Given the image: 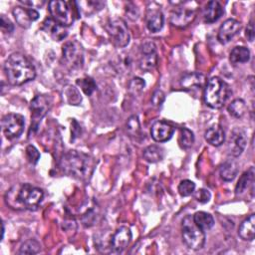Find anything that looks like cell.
Listing matches in <instances>:
<instances>
[{
  "label": "cell",
  "mask_w": 255,
  "mask_h": 255,
  "mask_svg": "<svg viewBox=\"0 0 255 255\" xmlns=\"http://www.w3.org/2000/svg\"><path fill=\"white\" fill-rule=\"evenodd\" d=\"M3 235H4V224L2 223V238H3Z\"/></svg>",
  "instance_id": "7bdbcfd3"
},
{
  "label": "cell",
  "mask_w": 255,
  "mask_h": 255,
  "mask_svg": "<svg viewBox=\"0 0 255 255\" xmlns=\"http://www.w3.org/2000/svg\"><path fill=\"white\" fill-rule=\"evenodd\" d=\"M254 168L250 167L247 171H245L239 178L236 186H235V193L236 194H241L243 193L248 187L249 185L253 182L254 179Z\"/></svg>",
  "instance_id": "83f0119b"
},
{
  "label": "cell",
  "mask_w": 255,
  "mask_h": 255,
  "mask_svg": "<svg viewBox=\"0 0 255 255\" xmlns=\"http://www.w3.org/2000/svg\"><path fill=\"white\" fill-rule=\"evenodd\" d=\"M241 29V23L236 19H227L219 27L217 33V39L220 43H228Z\"/></svg>",
  "instance_id": "5bb4252c"
},
{
  "label": "cell",
  "mask_w": 255,
  "mask_h": 255,
  "mask_svg": "<svg viewBox=\"0 0 255 255\" xmlns=\"http://www.w3.org/2000/svg\"><path fill=\"white\" fill-rule=\"evenodd\" d=\"M131 239V231L126 226H122L111 237V249L115 252H122L127 248Z\"/></svg>",
  "instance_id": "9a60e30c"
},
{
  "label": "cell",
  "mask_w": 255,
  "mask_h": 255,
  "mask_svg": "<svg viewBox=\"0 0 255 255\" xmlns=\"http://www.w3.org/2000/svg\"><path fill=\"white\" fill-rule=\"evenodd\" d=\"M186 5L187 2L181 3V6L175 7V9L170 13V23L173 26L184 28L194 20L196 16L195 9Z\"/></svg>",
  "instance_id": "30bf717a"
},
{
  "label": "cell",
  "mask_w": 255,
  "mask_h": 255,
  "mask_svg": "<svg viewBox=\"0 0 255 255\" xmlns=\"http://www.w3.org/2000/svg\"><path fill=\"white\" fill-rule=\"evenodd\" d=\"M49 107H50L49 100L47 99V97H45L43 95L36 96L31 101L30 109H31V117L33 120L31 128H37L39 123L41 122L43 117L47 114Z\"/></svg>",
  "instance_id": "8fae6325"
},
{
  "label": "cell",
  "mask_w": 255,
  "mask_h": 255,
  "mask_svg": "<svg viewBox=\"0 0 255 255\" xmlns=\"http://www.w3.org/2000/svg\"><path fill=\"white\" fill-rule=\"evenodd\" d=\"M164 156L163 148L158 145H148L143 150V157L146 161L154 163L160 161Z\"/></svg>",
  "instance_id": "484cf974"
},
{
  "label": "cell",
  "mask_w": 255,
  "mask_h": 255,
  "mask_svg": "<svg viewBox=\"0 0 255 255\" xmlns=\"http://www.w3.org/2000/svg\"><path fill=\"white\" fill-rule=\"evenodd\" d=\"M48 6H49V12L54 21H56L57 23H59L64 27H67L73 24L74 14L68 2L53 0L49 2Z\"/></svg>",
  "instance_id": "52a82bcc"
},
{
  "label": "cell",
  "mask_w": 255,
  "mask_h": 255,
  "mask_svg": "<svg viewBox=\"0 0 255 255\" xmlns=\"http://www.w3.org/2000/svg\"><path fill=\"white\" fill-rule=\"evenodd\" d=\"M250 59V51L246 47H235L231 50L229 60L232 64H242L248 62Z\"/></svg>",
  "instance_id": "d4e9b609"
},
{
  "label": "cell",
  "mask_w": 255,
  "mask_h": 255,
  "mask_svg": "<svg viewBox=\"0 0 255 255\" xmlns=\"http://www.w3.org/2000/svg\"><path fill=\"white\" fill-rule=\"evenodd\" d=\"M144 86H145V83H144V81L141 78L134 77L128 83V91L131 94H135L136 95V94L140 93L143 90Z\"/></svg>",
  "instance_id": "d590c367"
},
{
  "label": "cell",
  "mask_w": 255,
  "mask_h": 255,
  "mask_svg": "<svg viewBox=\"0 0 255 255\" xmlns=\"http://www.w3.org/2000/svg\"><path fill=\"white\" fill-rule=\"evenodd\" d=\"M194 142V135L193 132L188 128H181L180 130V137L179 143L183 148H189Z\"/></svg>",
  "instance_id": "d6a6232c"
},
{
  "label": "cell",
  "mask_w": 255,
  "mask_h": 255,
  "mask_svg": "<svg viewBox=\"0 0 255 255\" xmlns=\"http://www.w3.org/2000/svg\"><path fill=\"white\" fill-rule=\"evenodd\" d=\"M174 132V128L163 121L155 122L150 128L151 137L157 142H163L168 140Z\"/></svg>",
  "instance_id": "e0dca14e"
},
{
  "label": "cell",
  "mask_w": 255,
  "mask_h": 255,
  "mask_svg": "<svg viewBox=\"0 0 255 255\" xmlns=\"http://www.w3.org/2000/svg\"><path fill=\"white\" fill-rule=\"evenodd\" d=\"M130 64H131V61H130V58L128 55H120V58H119V61L117 63V66L118 68L120 69V71H127L128 70V68L130 67Z\"/></svg>",
  "instance_id": "74e56055"
},
{
  "label": "cell",
  "mask_w": 255,
  "mask_h": 255,
  "mask_svg": "<svg viewBox=\"0 0 255 255\" xmlns=\"http://www.w3.org/2000/svg\"><path fill=\"white\" fill-rule=\"evenodd\" d=\"M26 155H27L28 160L33 164L37 163L40 158V153H39L38 149L32 144H30L26 147Z\"/></svg>",
  "instance_id": "8d00e7d4"
},
{
  "label": "cell",
  "mask_w": 255,
  "mask_h": 255,
  "mask_svg": "<svg viewBox=\"0 0 255 255\" xmlns=\"http://www.w3.org/2000/svg\"><path fill=\"white\" fill-rule=\"evenodd\" d=\"M238 235L245 241H252L255 237V216L250 214L242 221L238 229Z\"/></svg>",
  "instance_id": "7402d4cb"
},
{
  "label": "cell",
  "mask_w": 255,
  "mask_h": 255,
  "mask_svg": "<svg viewBox=\"0 0 255 255\" xmlns=\"http://www.w3.org/2000/svg\"><path fill=\"white\" fill-rule=\"evenodd\" d=\"M205 83V77L200 73H187L182 76L180 85L184 90L200 89Z\"/></svg>",
  "instance_id": "ffe728a7"
},
{
  "label": "cell",
  "mask_w": 255,
  "mask_h": 255,
  "mask_svg": "<svg viewBox=\"0 0 255 255\" xmlns=\"http://www.w3.org/2000/svg\"><path fill=\"white\" fill-rule=\"evenodd\" d=\"M4 72L8 82L13 86L23 85L36 77L35 67L21 53H13L6 59Z\"/></svg>",
  "instance_id": "3957f363"
},
{
  "label": "cell",
  "mask_w": 255,
  "mask_h": 255,
  "mask_svg": "<svg viewBox=\"0 0 255 255\" xmlns=\"http://www.w3.org/2000/svg\"><path fill=\"white\" fill-rule=\"evenodd\" d=\"M63 58L72 69H79L84 64V49L78 41L67 42L63 46Z\"/></svg>",
  "instance_id": "ba28073f"
},
{
  "label": "cell",
  "mask_w": 255,
  "mask_h": 255,
  "mask_svg": "<svg viewBox=\"0 0 255 255\" xmlns=\"http://www.w3.org/2000/svg\"><path fill=\"white\" fill-rule=\"evenodd\" d=\"M60 167L64 173L74 178L87 180L93 173L95 161L87 153L78 150H69L62 156Z\"/></svg>",
  "instance_id": "7a4b0ae2"
},
{
  "label": "cell",
  "mask_w": 255,
  "mask_h": 255,
  "mask_svg": "<svg viewBox=\"0 0 255 255\" xmlns=\"http://www.w3.org/2000/svg\"><path fill=\"white\" fill-rule=\"evenodd\" d=\"M231 91L228 85L218 77L211 78L204 89V102L212 109H220L228 100Z\"/></svg>",
  "instance_id": "277c9868"
},
{
  "label": "cell",
  "mask_w": 255,
  "mask_h": 255,
  "mask_svg": "<svg viewBox=\"0 0 255 255\" xmlns=\"http://www.w3.org/2000/svg\"><path fill=\"white\" fill-rule=\"evenodd\" d=\"M0 26H1V30L4 33H8L11 34L14 30V26L12 24V22L5 16V15H1L0 18Z\"/></svg>",
  "instance_id": "f35d334b"
},
{
  "label": "cell",
  "mask_w": 255,
  "mask_h": 255,
  "mask_svg": "<svg viewBox=\"0 0 255 255\" xmlns=\"http://www.w3.org/2000/svg\"><path fill=\"white\" fill-rule=\"evenodd\" d=\"M195 190V184L193 181L184 179L180 181L178 185V192L181 196H189L191 195Z\"/></svg>",
  "instance_id": "e575fe53"
},
{
  "label": "cell",
  "mask_w": 255,
  "mask_h": 255,
  "mask_svg": "<svg viewBox=\"0 0 255 255\" xmlns=\"http://www.w3.org/2000/svg\"><path fill=\"white\" fill-rule=\"evenodd\" d=\"M77 84L80 86V88L83 90V92L88 96H91L97 89V85H96L95 81L89 77L77 80Z\"/></svg>",
  "instance_id": "1f68e13d"
},
{
  "label": "cell",
  "mask_w": 255,
  "mask_h": 255,
  "mask_svg": "<svg viewBox=\"0 0 255 255\" xmlns=\"http://www.w3.org/2000/svg\"><path fill=\"white\" fill-rule=\"evenodd\" d=\"M12 13L17 24L22 28H29L32 22L39 18V13L33 8L15 7Z\"/></svg>",
  "instance_id": "2e32d148"
},
{
  "label": "cell",
  "mask_w": 255,
  "mask_h": 255,
  "mask_svg": "<svg viewBox=\"0 0 255 255\" xmlns=\"http://www.w3.org/2000/svg\"><path fill=\"white\" fill-rule=\"evenodd\" d=\"M43 190L29 183L13 185L5 194L6 204L15 210H36L43 199Z\"/></svg>",
  "instance_id": "6da1fadb"
},
{
  "label": "cell",
  "mask_w": 255,
  "mask_h": 255,
  "mask_svg": "<svg viewBox=\"0 0 255 255\" xmlns=\"http://www.w3.org/2000/svg\"><path fill=\"white\" fill-rule=\"evenodd\" d=\"M2 130L7 138H16L24 130L25 121L23 116L19 114H8L3 117L2 122Z\"/></svg>",
  "instance_id": "9c48e42d"
},
{
  "label": "cell",
  "mask_w": 255,
  "mask_h": 255,
  "mask_svg": "<svg viewBox=\"0 0 255 255\" xmlns=\"http://www.w3.org/2000/svg\"><path fill=\"white\" fill-rule=\"evenodd\" d=\"M63 99L67 104L73 106H77L82 102V97L79 90L71 85L65 87L63 91Z\"/></svg>",
  "instance_id": "f1b7e54d"
},
{
  "label": "cell",
  "mask_w": 255,
  "mask_h": 255,
  "mask_svg": "<svg viewBox=\"0 0 255 255\" xmlns=\"http://www.w3.org/2000/svg\"><path fill=\"white\" fill-rule=\"evenodd\" d=\"M210 197H211V194L210 192L207 190V189H204V188H201L199 189L196 193H195V199L200 202V203H206L210 200Z\"/></svg>",
  "instance_id": "ab89813d"
},
{
  "label": "cell",
  "mask_w": 255,
  "mask_h": 255,
  "mask_svg": "<svg viewBox=\"0 0 255 255\" xmlns=\"http://www.w3.org/2000/svg\"><path fill=\"white\" fill-rule=\"evenodd\" d=\"M157 64L155 45L152 42H145L140 46L139 67L143 71H151Z\"/></svg>",
  "instance_id": "7c38bea8"
},
{
  "label": "cell",
  "mask_w": 255,
  "mask_h": 255,
  "mask_svg": "<svg viewBox=\"0 0 255 255\" xmlns=\"http://www.w3.org/2000/svg\"><path fill=\"white\" fill-rule=\"evenodd\" d=\"M228 112L232 117H234L236 119L242 118L246 112L245 102L242 99H235L234 101H232L229 104Z\"/></svg>",
  "instance_id": "f546056e"
},
{
  "label": "cell",
  "mask_w": 255,
  "mask_h": 255,
  "mask_svg": "<svg viewBox=\"0 0 255 255\" xmlns=\"http://www.w3.org/2000/svg\"><path fill=\"white\" fill-rule=\"evenodd\" d=\"M205 139L208 143L214 146L221 145L225 140V132L221 126L213 125L205 131Z\"/></svg>",
  "instance_id": "44dd1931"
},
{
  "label": "cell",
  "mask_w": 255,
  "mask_h": 255,
  "mask_svg": "<svg viewBox=\"0 0 255 255\" xmlns=\"http://www.w3.org/2000/svg\"><path fill=\"white\" fill-rule=\"evenodd\" d=\"M181 234L183 242L189 249L199 250L205 243V233L195 224L192 215H186L183 218Z\"/></svg>",
  "instance_id": "5b68a950"
},
{
  "label": "cell",
  "mask_w": 255,
  "mask_h": 255,
  "mask_svg": "<svg viewBox=\"0 0 255 255\" xmlns=\"http://www.w3.org/2000/svg\"><path fill=\"white\" fill-rule=\"evenodd\" d=\"M247 39L252 42L254 40V36H255V29H254V24H253V20L251 19L246 27V33H245Z\"/></svg>",
  "instance_id": "b9f144b4"
},
{
  "label": "cell",
  "mask_w": 255,
  "mask_h": 255,
  "mask_svg": "<svg viewBox=\"0 0 255 255\" xmlns=\"http://www.w3.org/2000/svg\"><path fill=\"white\" fill-rule=\"evenodd\" d=\"M239 170L238 163L234 159H227L220 167V177L225 181H231L235 178Z\"/></svg>",
  "instance_id": "cb8c5ba5"
},
{
  "label": "cell",
  "mask_w": 255,
  "mask_h": 255,
  "mask_svg": "<svg viewBox=\"0 0 255 255\" xmlns=\"http://www.w3.org/2000/svg\"><path fill=\"white\" fill-rule=\"evenodd\" d=\"M192 217H193L195 224L199 228H201L203 231L212 228L214 225V219H213L212 215H210L207 212L198 211L194 215H192Z\"/></svg>",
  "instance_id": "4316f807"
},
{
  "label": "cell",
  "mask_w": 255,
  "mask_h": 255,
  "mask_svg": "<svg viewBox=\"0 0 255 255\" xmlns=\"http://www.w3.org/2000/svg\"><path fill=\"white\" fill-rule=\"evenodd\" d=\"M127 130L131 136H137L140 132V125L136 116H131L127 122Z\"/></svg>",
  "instance_id": "836d02e7"
},
{
  "label": "cell",
  "mask_w": 255,
  "mask_h": 255,
  "mask_svg": "<svg viewBox=\"0 0 255 255\" xmlns=\"http://www.w3.org/2000/svg\"><path fill=\"white\" fill-rule=\"evenodd\" d=\"M106 30L115 46L123 48L129 43V31L127 26V23L123 19H111L106 25Z\"/></svg>",
  "instance_id": "8992f818"
},
{
  "label": "cell",
  "mask_w": 255,
  "mask_h": 255,
  "mask_svg": "<svg viewBox=\"0 0 255 255\" xmlns=\"http://www.w3.org/2000/svg\"><path fill=\"white\" fill-rule=\"evenodd\" d=\"M223 9L217 1H209L203 10V19L206 23H213L221 17Z\"/></svg>",
  "instance_id": "603a6c76"
},
{
  "label": "cell",
  "mask_w": 255,
  "mask_h": 255,
  "mask_svg": "<svg viewBox=\"0 0 255 255\" xmlns=\"http://www.w3.org/2000/svg\"><path fill=\"white\" fill-rule=\"evenodd\" d=\"M42 30L45 31L55 41H61L67 36V30L52 18H48L43 22Z\"/></svg>",
  "instance_id": "d6986e66"
},
{
  "label": "cell",
  "mask_w": 255,
  "mask_h": 255,
  "mask_svg": "<svg viewBox=\"0 0 255 255\" xmlns=\"http://www.w3.org/2000/svg\"><path fill=\"white\" fill-rule=\"evenodd\" d=\"M164 99H165L164 93L160 90L154 91V93L151 96V102L154 106H160L164 102Z\"/></svg>",
  "instance_id": "60d3db41"
},
{
  "label": "cell",
  "mask_w": 255,
  "mask_h": 255,
  "mask_svg": "<svg viewBox=\"0 0 255 255\" xmlns=\"http://www.w3.org/2000/svg\"><path fill=\"white\" fill-rule=\"evenodd\" d=\"M145 21H146L147 29L152 33H156L161 30L164 23V17L162 12L157 6L155 7L151 6V7H148L147 9Z\"/></svg>",
  "instance_id": "ac0fdd59"
},
{
  "label": "cell",
  "mask_w": 255,
  "mask_h": 255,
  "mask_svg": "<svg viewBox=\"0 0 255 255\" xmlns=\"http://www.w3.org/2000/svg\"><path fill=\"white\" fill-rule=\"evenodd\" d=\"M41 245L35 239H29L24 242L19 250V254H36L40 251Z\"/></svg>",
  "instance_id": "4dcf8cb0"
},
{
  "label": "cell",
  "mask_w": 255,
  "mask_h": 255,
  "mask_svg": "<svg viewBox=\"0 0 255 255\" xmlns=\"http://www.w3.org/2000/svg\"><path fill=\"white\" fill-rule=\"evenodd\" d=\"M246 143H247V137H246L245 130L241 128H233L228 141V145H227L228 153L232 156L240 155L245 149Z\"/></svg>",
  "instance_id": "4fadbf2b"
}]
</instances>
